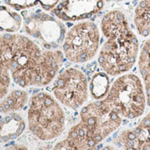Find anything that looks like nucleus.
I'll return each instance as SVG.
<instances>
[{
	"label": "nucleus",
	"mask_w": 150,
	"mask_h": 150,
	"mask_svg": "<svg viewBox=\"0 0 150 150\" xmlns=\"http://www.w3.org/2000/svg\"><path fill=\"white\" fill-rule=\"evenodd\" d=\"M104 99L123 120H128L142 117L148 106L141 77L129 72L116 77Z\"/></svg>",
	"instance_id": "nucleus-4"
},
{
	"label": "nucleus",
	"mask_w": 150,
	"mask_h": 150,
	"mask_svg": "<svg viewBox=\"0 0 150 150\" xmlns=\"http://www.w3.org/2000/svg\"><path fill=\"white\" fill-rule=\"evenodd\" d=\"M106 1H114V2H120L122 0H106Z\"/></svg>",
	"instance_id": "nucleus-21"
},
{
	"label": "nucleus",
	"mask_w": 150,
	"mask_h": 150,
	"mask_svg": "<svg viewBox=\"0 0 150 150\" xmlns=\"http://www.w3.org/2000/svg\"><path fill=\"white\" fill-rule=\"evenodd\" d=\"M137 64L141 79L144 85L147 105L150 107V36L140 48Z\"/></svg>",
	"instance_id": "nucleus-13"
},
{
	"label": "nucleus",
	"mask_w": 150,
	"mask_h": 150,
	"mask_svg": "<svg viewBox=\"0 0 150 150\" xmlns=\"http://www.w3.org/2000/svg\"><path fill=\"white\" fill-rule=\"evenodd\" d=\"M4 150H29L25 146L19 144V143H14L12 145H10Z\"/></svg>",
	"instance_id": "nucleus-19"
},
{
	"label": "nucleus",
	"mask_w": 150,
	"mask_h": 150,
	"mask_svg": "<svg viewBox=\"0 0 150 150\" xmlns=\"http://www.w3.org/2000/svg\"><path fill=\"white\" fill-rule=\"evenodd\" d=\"M0 114H9L22 110L28 102V93L21 89H14L1 99Z\"/></svg>",
	"instance_id": "nucleus-14"
},
{
	"label": "nucleus",
	"mask_w": 150,
	"mask_h": 150,
	"mask_svg": "<svg viewBox=\"0 0 150 150\" xmlns=\"http://www.w3.org/2000/svg\"><path fill=\"white\" fill-rule=\"evenodd\" d=\"M11 80L20 88L44 87L57 76L63 62L62 50L42 49L30 37L8 33Z\"/></svg>",
	"instance_id": "nucleus-1"
},
{
	"label": "nucleus",
	"mask_w": 150,
	"mask_h": 150,
	"mask_svg": "<svg viewBox=\"0 0 150 150\" xmlns=\"http://www.w3.org/2000/svg\"><path fill=\"white\" fill-rule=\"evenodd\" d=\"M27 125L29 131L38 140L50 142L64 132L66 115L54 95L41 91L29 100Z\"/></svg>",
	"instance_id": "nucleus-3"
},
{
	"label": "nucleus",
	"mask_w": 150,
	"mask_h": 150,
	"mask_svg": "<svg viewBox=\"0 0 150 150\" xmlns=\"http://www.w3.org/2000/svg\"><path fill=\"white\" fill-rule=\"evenodd\" d=\"M100 41L101 32L96 23L79 21L66 33L62 46L64 57L75 64L89 62L98 55Z\"/></svg>",
	"instance_id": "nucleus-5"
},
{
	"label": "nucleus",
	"mask_w": 150,
	"mask_h": 150,
	"mask_svg": "<svg viewBox=\"0 0 150 150\" xmlns=\"http://www.w3.org/2000/svg\"><path fill=\"white\" fill-rule=\"evenodd\" d=\"M79 117L78 122L88 137L99 145L119 129L123 121L104 98L85 104L80 110Z\"/></svg>",
	"instance_id": "nucleus-6"
},
{
	"label": "nucleus",
	"mask_w": 150,
	"mask_h": 150,
	"mask_svg": "<svg viewBox=\"0 0 150 150\" xmlns=\"http://www.w3.org/2000/svg\"><path fill=\"white\" fill-rule=\"evenodd\" d=\"M100 145L90 139L84 128L77 122L68 132L67 136L57 142L52 150H98Z\"/></svg>",
	"instance_id": "nucleus-10"
},
{
	"label": "nucleus",
	"mask_w": 150,
	"mask_h": 150,
	"mask_svg": "<svg viewBox=\"0 0 150 150\" xmlns=\"http://www.w3.org/2000/svg\"><path fill=\"white\" fill-rule=\"evenodd\" d=\"M6 5L16 11H26L40 7L44 11H53L60 0H4Z\"/></svg>",
	"instance_id": "nucleus-17"
},
{
	"label": "nucleus",
	"mask_w": 150,
	"mask_h": 150,
	"mask_svg": "<svg viewBox=\"0 0 150 150\" xmlns=\"http://www.w3.org/2000/svg\"><path fill=\"white\" fill-rule=\"evenodd\" d=\"M21 15L25 33L43 48L55 50L62 46L67 31L61 19L38 9L23 11Z\"/></svg>",
	"instance_id": "nucleus-7"
},
{
	"label": "nucleus",
	"mask_w": 150,
	"mask_h": 150,
	"mask_svg": "<svg viewBox=\"0 0 150 150\" xmlns=\"http://www.w3.org/2000/svg\"><path fill=\"white\" fill-rule=\"evenodd\" d=\"M98 150H117L116 147L113 146V145H111V144H108V145H105L100 149H98Z\"/></svg>",
	"instance_id": "nucleus-20"
},
{
	"label": "nucleus",
	"mask_w": 150,
	"mask_h": 150,
	"mask_svg": "<svg viewBox=\"0 0 150 150\" xmlns=\"http://www.w3.org/2000/svg\"><path fill=\"white\" fill-rule=\"evenodd\" d=\"M108 76H109L103 71L93 76L91 84L89 87L91 94L95 100H100L106 97L111 86Z\"/></svg>",
	"instance_id": "nucleus-18"
},
{
	"label": "nucleus",
	"mask_w": 150,
	"mask_h": 150,
	"mask_svg": "<svg viewBox=\"0 0 150 150\" xmlns=\"http://www.w3.org/2000/svg\"><path fill=\"white\" fill-rule=\"evenodd\" d=\"M11 82L8 33L0 34V99L9 92Z\"/></svg>",
	"instance_id": "nucleus-12"
},
{
	"label": "nucleus",
	"mask_w": 150,
	"mask_h": 150,
	"mask_svg": "<svg viewBox=\"0 0 150 150\" xmlns=\"http://www.w3.org/2000/svg\"><path fill=\"white\" fill-rule=\"evenodd\" d=\"M52 91L62 105L76 111L87 103L90 87L87 76L82 70L68 68L56 76Z\"/></svg>",
	"instance_id": "nucleus-8"
},
{
	"label": "nucleus",
	"mask_w": 150,
	"mask_h": 150,
	"mask_svg": "<svg viewBox=\"0 0 150 150\" xmlns=\"http://www.w3.org/2000/svg\"><path fill=\"white\" fill-rule=\"evenodd\" d=\"M105 0H60L52 13L62 21H83L100 12Z\"/></svg>",
	"instance_id": "nucleus-9"
},
{
	"label": "nucleus",
	"mask_w": 150,
	"mask_h": 150,
	"mask_svg": "<svg viewBox=\"0 0 150 150\" xmlns=\"http://www.w3.org/2000/svg\"><path fill=\"white\" fill-rule=\"evenodd\" d=\"M23 25V17L8 5H0V32L16 33Z\"/></svg>",
	"instance_id": "nucleus-15"
},
{
	"label": "nucleus",
	"mask_w": 150,
	"mask_h": 150,
	"mask_svg": "<svg viewBox=\"0 0 150 150\" xmlns=\"http://www.w3.org/2000/svg\"><path fill=\"white\" fill-rule=\"evenodd\" d=\"M134 24L142 38L150 36V0H141L134 10Z\"/></svg>",
	"instance_id": "nucleus-16"
},
{
	"label": "nucleus",
	"mask_w": 150,
	"mask_h": 150,
	"mask_svg": "<svg viewBox=\"0 0 150 150\" xmlns=\"http://www.w3.org/2000/svg\"><path fill=\"white\" fill-rule=\"evenodd\" d=\"M25 122L18 112L4 114L0 119V143L9 142L18 138L25 130Z\"/></svg>",
	"instance_id": "nucleus-11"
},
{
	"label": "nucleus",
	"mask_w": 150,
	"mask_h": 150,
	"mask_svg": "<svg viewBox=\"0 0 150 150\" xmlns=\"http://www.w3.org/2000/svg\"><path fill=\"white\" fill-rule=\"evenodd\" d=\"M100 32L105 39L98 54V62L109 76L132 70L140 53V42L127 15L120 10L107 11L101 18Z\"/></svg>",
	"instance_id": "nucleus-2"
}]
</instances>
